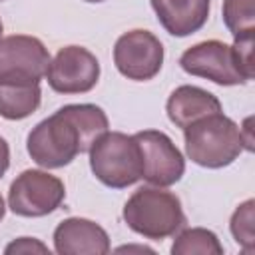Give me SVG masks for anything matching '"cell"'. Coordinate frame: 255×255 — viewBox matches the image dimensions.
I'll return each instance as SVG.
<instances>
[{
	"instance_id": "14",
	"label": "cell",
	"mask_w": 255,
	"mask_h": 255,
	"mask_svg": "<svg viewBox=\"0 0 255 255\" xmlns=\"http://www.w3.org/2000/svg\"><path fill=\"white\" fill-rule=\"evenodd\" d=\"M40 100V82H0V116L6 120H24L32 116Z\"/></svg>"
},
{
	"instance_id": "2",
	"label": "cell",
	"mask_w": 255,
	"mask_h": 255,
	"mask_svg": "<svg viewBox=\"0 0 255 255\" xmlns=\"http://www.w3.org/2000/svg\"><path fill=\"white\" fill-rule=\"evenodd\" d=\"M124 221L133 233L159 241L175 235L183 227L185 215L179 197L155 185L139 187L126 201Z\"/></svg>"
},
{
	"instance_id": "9",
	"label": "cell",
	"mask_w": 255,
	"mask_h": 255,
	"mask_svg": "<svg viewBox=\"0 0 255 255\" xmlns=\"http://www.w3.org/2000/svg\"><path fill=\"white\" fill-rule=\"evenodd\" d=\"M46 78L58 94H84L98 84L100 62L82 46H66L50 60Z\"/></svg>"
},
{
	"instance_id": "13",
	"label": "cell",
	"mask_w": 255,
	"mask_h": 255,
	"mask_svg": "<svg viewBox=\"0 0 255 255\" xmlns=\"http://www.w3.org/2000/svg\"><path fill=\"white\" fill-rule=\"evenodd\" d=\"M165 110H167V118L171 120V124L185 129L187 126H191L193 122H197L205 116L219 114L221 102L211 92H207L203 88L179 86L167 98Z\"/></svg>"
},
{
	"instance_id": "12",
	"label": "cell",
	"mask_w": 255,
	"mask_h": 255,
	"mask_svg": "<svg viewBox=\"0 0 255 255\" xmlns=\"http://www.w3.org/2000/svg\"><path fill=\"white\" fill-rule=\"evenodd\" d=\"M211 0H151L159 24L177 38L203 28L209 18Z\"/></svg>"
},
{
	"instance_id": "20",
	"label": "cell",
	"mask_w": 255,
	"mask_h": 255,
	"mask_svg": "<svg viewBox=\"0 0 255 255\" xmlns=\"http://www.w3.org/2000/svg\"><path fill=\"white\" fill-rule=\"evenodd\" d=\"M8 165H10V147H8L6 139L0 135V177L6 173Z\"/></svg>"
},
{
	"instance_id": "18",
	"label": "cell",
	"mask_w": 255,
	"mask_h": 255,
	"mask_svg": "<svg viewBox=\"0 0 255 255\" xmlns=\"http://www.w3.org/2000/svg\"><path fill=\"white\" fill-rule=\"evenodd\" d=\"M253 34L255 32L237 36L233 46H231L235 60H237V66H239L241 74L247 78V82L253 78Z\"/></svg>"
},
{
	"instance_id": "4",
	"label": "cell",
	"mask_w": 255,
	"mask_h": 255,
	"mask_svg": "<svg viewBox=\"0 0 255 255\" xmlns=\"http://www.w3.org/2000/svg\"><path fill=\"white\" fill-rule=\"evenodd\" d=\"M82 151H88L84 137L64 108L42 120L28 135L30 157L48 169L68 165Z\"/></svg>"
},
{
	"instance_id": "6",
	"label": "cell",
	"mask_w": 255,
	"mask_h": 255,
	"mask_svg": "<svg viewBox=\"0 0 255 255\" xmlns=\"http://www.w3.org/2000/svg\"><path fill=\"white\" fill-rule=\"evenodd\" d=\"M114 64L128 80H151L161 70L163 46L149 30H129L114 46Z\"/></svg>"
},
{
	"instance_id": "21",
	"label": "cell",
	"mask_w": 255,
	"mask_h": 255,
	"mask_svg": "<svg viewBox=\"0 0 255 255\" xmlns=\"http://www.w3.org/2000/svg\"><path fill=\"white\" fill-rule=\"evenodd\" d=\"M4 213H6V205H4V199H2V195H0V219L4 217Z\"/></svg>"
},
{
	"instance_id": "8",
	"label": "cell",
	"mask_w": 255,
	"mask_h": 255,
	"mask_svg": "<svg viewBox=\"0 0 255 255\" xmlns=\"http://www.w3.org/2000/svg\"><path fill=\"white\" fill-rule=\"evenodd\" d=\"M179 66L183 72L207 78L219 86H237L247 82L237 66L233 48L219 40H205L187 48L179 58Z\"/></svg>"
},
{
	"instance_id": "23",
	"label": "cell",
	"mask_w": 255,
	"mask_h": 255,
	"mask_svg": "<svg viewBox=\"0 0 255 255\" xmlns=\"http://www.w3.org/2000/svg\"><path fill=\"white\" fill-rule=\"evenodd\" d=\"M84 2H104V0H84Z\"/></svg>"
},
{
	"instance_id": "3",
	"label": "cell",
	"mask_w": 255,
	"mask_h": 255,
	"mask_svg": "<svg viewBox=\"0 0 255 255\" xmlns=\"http://www.w3.org/2000/svg\"><path fill=\"white\" fill-rule=\"evenodd\" d=\"M90 167L104 185L122 189L141 179V151L133 135L122 131L102 133L90 147Z\"/></svg>"
},
{
	"instance_id": "10",
	"label": "cell",
	"mask_w": 255,
	"mask_h": 255,
	"mask_svg": "<svg viewBox=\"0 0 255 255\" xmlns=\"http://www.w3.org/2000/svg\"><path fill=\"white\" fill-rule=\"evenodd\" d=\"M135 141L141 151V177L157 187L173 185L181 179L185 171V159L175 143L159 129H143L137 131Z\"/></svg>"
},
{
	"instance_id": "19",
	"label": "cell",
	"mask_w": 255,
	"mask_h": 255,
	"mask_svg": "<svg viewBox=\"0 0 255 255\" xmlns=\"http://www.w3.org/2000/svg\"><path fill=\"white\" fill-rule=\"evenodd\" d=\"M6 253L12 255V253H50L46 245H42L38 239H32V237H20L18 241H12L8 247H6Z\"/></svg>"
},
{
	"instance_id": "15",
	"label": "cell",
	"mask_w": 255,
	"mask_h": 255,
	"mask_svg": "<svg viewBox=\"0 0 255 255\" xmlns=\"http://www.w3.org/2000/svg\"><path fill=\"white\" fill-rule=\"evenodd\" d=\"M173 255H221L223 245L219 243L217 235L203 227H191L177 235L171 245Z\"/></svg>"
},
{
	"instance_id": "16",
	"label": "cell",
	"mask_w": 255,
	"mask_h": 255,
	"mask_svg": "<svg viewBox=\"0 0 255 255\" xmlns=\"http://www.w3.org/2000/svg\"><path fill=\"white\" fill-rule=\"evenodd\" d=\"M223 22L235 38L255 32L253 0H223Z\"/></svg>"
},
{
	"instance_id": "7",
	"label": "cell",
	"mask_w": 255,
	"mask_h": 255,
	"mask_svg": "<svg viewBox=\"0 0 255 255\" xmlns=\"http://www.w3.org/2000/svg\"><path fill=\"white\" fill-rule=\"evenodd\" d=\"M48 64L50 54L38 38L26 34L0 38V82H40Z\"/></svg>"
},
{
	"instance_id": "17",
	"label": "cell",
	"mask_w": 255,
	"mask_h": 255,
	"mask_svg": "<svg viewBox=\"0 0 255 255\" xmlns=\"http://www.w3.org/2000/svg\"><path fill=\"white\" fill-rule=\"evenodd\" d=\"M231 233L235 237V241L247 251H253L255 245V235H253V199H247L245 203H241L233 217H231Z\"/></svg>"
},
{
	"instance_id": "11",
	"label": "cell",
	"mask_w": 255,
	"mask_h": 255,
	"mask_svg": "<svg viewBox=\"0 0 255 255\" xmlns=\"http://www.w3.org/2000/svg\"><path fill=\"white\" fill-rule=\"evenodd\" d=\"M54 247L60 255H104L110 251V237L90 219L68 217L54 231Z\"/></svg>"
},
{
	"instance_id": "1",
	"label": "cell",
	"mask_w": 255,
	"mask_h": 255,
	"mask_svg": "<svg viewBox=\"0 0 255 255\" xmlns=\"http://www.w3.org/2000/svg\"><path fill=\"white\" fill-rule=\"evenodd\" d=\"M187 157L209 169H219L233 163L247 149L241 128L223 112L205 116L183 129Z\"/></svg>"
},
{
	"instance_id": "5",
	"label": "cell",
	"mask_w": 255,
	"mask_h": 255,
	"mask_svg": "<svg viewBox=\"0 0 255 255\" xmlns=\"http://www.w3.org/2000/svg\"><path fill=\"white\" fill-rule=\"evenodd\" d=\"M64 195V183L56 175L40 169H26L12 181L8 205L16 215L44 217L60 207Z\"/></svg>"
},
{
	"instance_id": "22",
	"label": "cell",
	"mask_w": 255,
	"mask_h": 255,
	"mask_svg": "<svg viewBox=\"0 0 255 255\" xmlns=\"http://www.w3.org/2000/svg\"><path fill=\"white\" fill-rule=\"evenodd\" d=\"M2 32H4V26H2V20H0V38H2Z\"/></svg>"
},
{
	"instance_id": "24",
	"label": "cell",
	"mask_w": 255,
	"mask_h": 255,
	"mask_svg": "<svg viewBox=\"0 0 255 255\" xmlns=\"http://www.w3.org/2000/svg\"><path fill=\"white\" fill-rule=\"evenodd\" d=\"M0 2H2V0H0Z\"/></svg>"
}]
</instances>
